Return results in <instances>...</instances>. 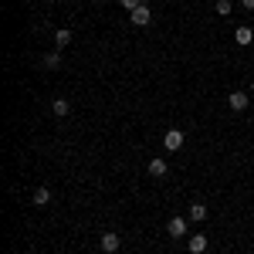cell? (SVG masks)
Here are the masks:
<instances>
[{
	"label": "cell",
	"mask_w": 254,
	"mask_h": 254,
	"mask_svg": "<svg viewBox=\"0 0 254 254\" xmlns=\"http://www.w3.org/2000/svg\"><path fill=\"white\" fill-rule=\"evenodd\" d=\"M166 231H170V237H190V217H170Z\"/></svg>",
	"instance_id": "cell-1"
},
{
	"label": "cell",
	"mask_w": 254,
	"mask_h": 254,
	"mask_svg": "<svg viewBox=\"0 0 254 254\" xmlns=\"http://www.w3.org/2000/svg\"><path fill=\"white\" fill-rule=\"evenodd\" d=\"M163 146L176 153V149H183V129H166V136H163Z\"/></svg>",
	"instance_id": "cell-2"
},
{
	"label": "cell",
	"mask_w": 254,
	"mask_h": 254,
	"mask_svg": "<svg viewBox=\"0 0 254 254\" xmlns=\"http://www.w3.org/2000/svg\"><path fill=\"white\" fill-rule=\"evenodd\" d=\"M227 105H231L234 112H244V109L251 105V95H248V92H231V95H227Z\"/></svg>",
	"instance_id": "cell-3"
},
{
	"label": "cell",
	"mask_w": 254,
	"mask_h": 254,
	"mask_svg": "<svg viewBox=\"0 0 254 254\" xmlns=\"http://www.w3.org/2000/svg\"><path fill=\"white\" fill-rule=\"evenodd\" d=\"M166 173H170V163H166L163 156H153V159H149V176H153V180H163Z\"/></svg>",
	"instance_id": "cell-4"
},
{
	"label": "cell",
	"mask_w": 254,
	"mask_h": 254,
	"mask_svg": "<svg viewBox=\"0 0 254 254\" xmlns=\"http://www.w3.org/2000/svg\"><path fill=\"white\" fill-rule=\"evenodd\" d=\"M129 20H132V24H136V27H146V24H149V20H153V10H149V7H146V3H142V7H136V10H132V14H129Z\"/></svg>",
	"instance_id": "cell-5"
},
{
	"label": "cell",
	"mask_w": 254,
	"mask_h": 254,
	"mask_svg": "<svg viewBox=\"0 0 254 254\" xmlns=\"http://www.w3.org/2000/svg\"><path fill=\"white\" fill-rule=\"evenodd\" d=\"M119 244H122V237H119L116 231H105V234H102V251L105 254H116Z\"/></svg>",
	"instance_id": "cell-6"
},
{
	"label": "cell",
	"mask_w": 254,
	"mask_h": 254,
	"mask_svg": "<svg viewBox=\"0 0 254 254\" xmlns=\"http://www.w3.org/2000/svg\"><path fill=\"white\" fill-rule=\"evenodd\" d=\"M187 248H190V254H203L207 251V234H190Z\"/></svg>",
	"instance_id": "cell-7"
},
{
	"label": "cell",
	"mask_w": 254,
	"mask_h": 254,
	"mask_svg": "<svg viewBox=\"0 0 254 254\" xmlns=\"http://www.w3.org/2000/svg\"><path fill=\"white\" fill-rule=\"evenodd\" d=\"M187 217H190V220H196V224H200V220H207V203H200V200H196V203H190Z\"/></svg>",
	"instance_id": "cell-8"
},
{
	"label": "cell",
	"mask_w": 254,
	"mask_h": 254,
	"mask_svg": "<svg viewBox=\"0 0 254 254\" xmlns=\"http://www.w3.org/2000/svg\"><path fill=\"white\" fill-rule=\"evenodd\" d=\"M68 44H71V31H68V27H61V31H55V48H68Z\"/></svg>",
	"instance_id": "cell-9"
},
{
	"label": "cell",
	"mask_w": 254,
	"mask_h": 254,
	"mask_svg": "<svg viewBox=\"0 0 254 254\" xmlns=\"http://www.w3.org/2000/svg\"><path fill=\"white\" fill-rule=\"evenodd\" d=\"M51 112H55V116H68V112H71L68 98H55V102H51Z\"/></svg>",
	"instance_id": "cell-10"
},
{
	"label": "cell",
	"mask_w": 254,
	"mask_h": 254,
	"mask_svg": "<svg viewBox=\"0 0 254 254\" xmlns=\"http://www.w3.org/2000/svg\"><path fill=\"white\" fill-rule=\"evenodd\" d=\"M214 10L220 14V17H227V14L234 10V0H217V3H214Z\"/></svg>",
	"instance_id": "cell-11"
},
{
	"label": "cell",
	"mask_w": 254,
	"mask_h": 254,
	"mask_svg": "<svg viewBox=\"0 0 254 254\" xmlns=\"http://www.w3.org/2000/svg\"><path fill=\"white\" fill-rule=\"evenodd\" d=\"M234 38H237V44H251L254 31H251V27H237V34H234Z\"/></svg>",
	"instance_id": "cell-12"
},
{
	"label": "cell",
	"mask_w": 254,
	"mask_h": 254,
	"mask_svg": "<svg viewBox=\"0 0 254 254\" xmlns=\"http://www.w3.org/2000/svg\"><path fill=\"white\" fill-rule=\"evenodd\" d=\"M44 68H51V71H55V68H61V55H58V51L44 55Z\"/></svg>",
	"instance_id": "cell-13"
},
{
	"label": "cell",
	"mask_w": 254,
	"mask_h": 254,
	"mask_svg": "<svg viewBox=\"0 0 254 254\" xmlns=\"http://www.w3.org/2000/svg\"><path fill=\"white\" fill-rule=\"evenodd\" d=\"M48 200H51V190L48 187H38L34 190V203H48Z\"/></svg>",
	"instance_id": "cell-14"
},
{
	"label": "cell",
	"mask_w": 254,
	"mask_h": 254,
	"mask_svg": "<svg viewBox=\"0 0 254 254\" xmlns=\"http://www.w3.org/2000/svg\"><path fill=\"white\" fill-rule=\"evenodd\" d=\"M119 3H122V7H126V10H129V14H132V10H136V7H142V0H119Z\"/></svg>",
	"instance_id": "cell-15"
},
{
	"label": "cell",
	"mask_w": 254,
	"mask_h": 254,
	"mask_svg": "<svg viewBox=\"0 0 254 254\" xmlns=\"http://www.w3.org/2000/svg\"><path fill=\"white\" fill-rule=\"evenodd\" d=\"M241 7H244V10H254V0H241Z\"/></svg>",
	"instance_id": "cell-16"
},
{
	"label": "cell",
	"mask_w": 254,
	"mask_h": 254,
	"mask_svg": "<svg viewBox=\"0 0 254 254\" xmlns=\"http://www.w3.org/2000/svg\"><path fill=\"white\" fill-rule=\"evenodd\" d=\"M251 95H254V81H251Z\"/></svg>",
	"instance_id": "cell-17"
},
{
	"label": "cell",
	"mask_w": 254,
	"mask_h": 254,
	"mask_svg": "<svg viewBox=\"0 0 254 254\" xmlns=\"http://www.w3.org/2000/svg\"><path fill=\"white\" fill-rule=\"evenodd\" d=\"M116 254H122V251H116Z\"/></svg>",
	"instance_id": "cell-18"
}]
</instances>
